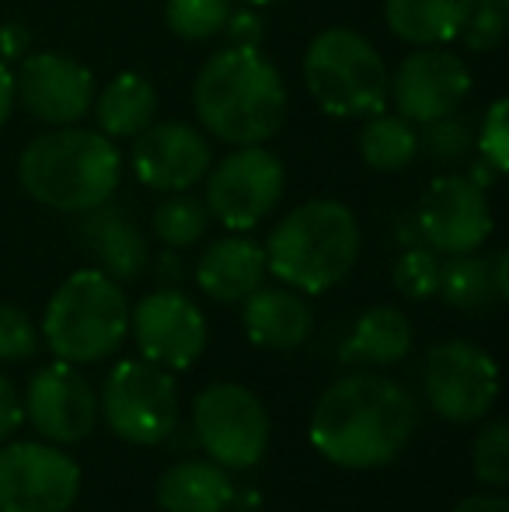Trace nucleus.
I'll list each match as a JSON object with an SVG mask.
<instances>
[{"mask_svg": "<svg viewBox=\"0 0 509 512\" xmlns=\"http://www.w3.org/2000/svg\"><path fill=\"white\" fill-rule=\"evenodd\" d=\"M419 405L391 377L349 373L335 380L311 411V446L335 467L374 471L412 443Z\"/></svg>", "mask_w": 509, "mask_h": 512, "instance_id": "f257e3e1", "label": "nucleus"}, {"mask_svg": "<svg viewBox=\"0 0 509 512\" xmlns=\"http://www.w3.org/2000/svg\"><path fill=\"white\" fill-rule=\"evenodd\" d=\"M192 108L210 136L234 147L265 143L286 119V84L258 49H220L192 84Z\"/></svg>", "mask_w": 509, "mask_h": 512, "instance_id": "f03ea898", "label": "nucleus"}, {"mask_svg": "<svg viewBox=\"0 0 509 512\" xmlns=\"http://www.w3.org/2000/svg\"><path fill=\"white\" fill-rule=\"evenodd\" d=\"M123 178L116 143L98 129L53 126L18 157V182L56 213H88L109 203Z\"/></svg>", "mask_w": 509, "mask_h": 512, "instance_id": "7ed1b4c3", "label": "nucleus"}, {"mask_svg": "<svg viewBox=\"0 0 509 512\" xmlns=\"http://www.w3.org/2000/svg\"><path fill=\"white\" fill-rule=\"evenodd\" d=\"M265 272L304 297L339 286L360 258V223L335 199H311L283 216L265 241Z\"/></svg>", "mask_w": 509, "mask_h": 512, "instance_id": "20e7f679", "label": "nucleus"}, {"mask_svg": "<svg viewBox=\"0 0 509 512\" xmlns=\"http://www.w3.org/2000/svg\"><path fill=\"white\" fill-rule=\"evenodd\" d=\"M129 335L123 286L102 269H81L53 293L42 314V342L56 359L74 366L102 363Z\"/></svg>", "mask_w": 509, "mask_h": 512, "instance_id": "39448f33", "label": "nucleus"}, {"mask_svg": "<svg viewBox=\"0 0 509 512\" xmlns=\"http://www.w3.org/2000/svg\"><path fill=\"white\" fill-rule=\"evenodd\" d=\"M387 67L377 46L353 28H325L304 56V81L332 119H367L387 108Z\"/></svg>", "mask_w": 509, "mask_h": 512, "instance_id": "423d86ee", "label": "nucleus"}, {"mask_svg": "<svg viewBox=\"0 0 509 512\" xmlns=\"http://www.w3.org/2000/svg\"><path fill=\"white\" fill-rule=\"evenodd\" d=\"M98 411L123 443L157 446L178 429V387L171 370L147 359H123L102 384Z\"/></svg>", "mask_w": 509, "mask_h": 512, "instance_id": "0eeeda50", "label": "nucleus"}, {"mask_svg": "<svg viewBox=\"0 0 509 512\" xmlns=\"http://www.w3.org/2000/svg\"><path fill=\"white\" fill-rule=\"evenodd\" d=\"M192 432L210 460L227 471H248L269 450L272 422L262 398L241 384H213L192 405Z\"/></svg>", "mask_w": 509, "mask_h": 512, "instance_id": "6e6552de", "label": "nucleus"}, {"mask_svg": "<svg viewBox=\"0 0 509 512\" xmlns=\"http://www.w3.org/2000/svg\"><path fill=\"white\" fill-rule=\"evenodd\" d=\"M286 189V171L262 143L238 147L206 171V213L231 234H248L279 206Z\"/></svg>", "mask_w": 509, "mask_h": 512, "instance_id": "1a4fd4ad", "label": "nucleus"}, {"mask_svg": "<svg viewBox=\"0 0 509 512\" xmlns=\"http://www.w3.org/2000/svg\"><path fill=\"white\" fill-rule=\"evenodd\" d=\"M426 401L440 418L454 425L482 422L499 398V366L482 345L447 338L433 345L422 366Z\"/></svg>", "mask_w": 509, "mask_h": 512, "instance_id": "9d476101", "label": "nucleus"}, {"mask_svg": "<svg viewBox=\"0 0 509 512\" xmlns=\"http://www.w3.org/2000/svg\"><path fill=\"white\" fill-rule=\"evenodd\" d=\"M81 495V467L56 443L0 450V512H67Z\"/></svg>", "mask_w": 509, "mask_h": 512, "instance_id": "9b49d317", "label": "nucleus"}, {"mask_svg": "<svg viewBox=\"0 0 509 512\" xmlns=\"http://www.w3.org/2000/svg\"><path fill=\"white\" fill-rule=\"evenodd\" d=\"M471 91V70L443 46H419L387 77V105L412 126L433 122L464 105Z\"/></svg>", "mask_w": 509, "mask_h": 512, "instance_id": "f8f14e48", "label": "nucleus"}, {"mask_svg": "<svg viewBox=\"0 0 509 512\" xmlns=\"http://www.w3.org/2000/svg\"><path fill=\"white\" fill-rule=\"evenodd\" d=\"M129 335L147 363L189 370L206 349V317L182 290L161 286L129 310Z\"/></svg>", "mask_w": 509, "mask_h": 512, "instance_id": "ddd939ff", "label": "nucleus"}, {"mask_svg": "<svg viewBox=\"0 0 509 512\" xmlns=\"http://www.w3.org/2000/svg\"><path fill=\"white\" fill-rule=\"evenodd\" d=\"M21 401H25V418L35 425V432L56 446L81 443L95 432L98 394L74 363L56 359L35 370Z\"/></svg>", "mask_w": 509, "mask_h": 512, "instance_id": "4468645a", "label": "nucleus"}, {"mask_svg": "<svg viewBox=\"0 0 509 512\" xmlns=\"http://www.w3.org/2000/svg\"><path fill=\"white\" fill-rule=\"evenodd\" d=\"M14 102L46 126H77L95 105V77L81 60L63 53H28L18 60Z\"/></svg>", "mask_w": 509, "mask_h": 512, "instance_id": "2eb2a0df", "label": "nucleus"}, {"mask_svg": "<svg viewBox=\"0 0 509 512\" xmlns=\"http://www.w3.org/2000/svg\"><path fill=\"white\" fill-rule=\"evenodd\" d=\"M415 227L436 255H471L492 234L489 199L464 175H443L422 196Z\"/></svg>", "mask_w": 509, "mask_h": 512, "instance_id": "dca6fc26", "label": "nucleus"}, {"mask_svg": "<svg viewBox=\"0 0 509 512\" xmlns=\"http://www.w3.org/2000/svg\"><path fill=\"white\" fill-rule=\"evenodd\" d=\"M213 150L189 122H150L133 136V171L154 192H189L206 178Z\"/></svg>", "mask_w": 509, "mask_h": 512, "instance_id": "f3484780", "label": "nucleus"}, {"mask_svg": "<svg viewBox=\"0 0 509 512\" xmlns=\"http://www.w3.org/2000/svg\"><path fill=\"white\" fill-rule=\"evenodd\" d=\"M77 237L95 255L98 269L116 279V283H133L147 269V237H143V230L136 227V220L126 209L112 203L88 209V213H81V223H77Z\"/></svg>", "mask_w": 509, "mask_h": 512, "instance_id": "a211bd4d", "label": "nucleus"}, {"mask_svg": "<svg viewBox=\"0 0 509 512\" xmlns=\"http://www.w3.org/2000/svg\"><path fill=\"white\" fill-rule=\"evenodd\" d=\"M245 335L258 349L290 352L311 338L314 331V310L304 300V293L290 286H258L245 297Z\"/></svg>", "mask_w": 509, "mask_h": 512, "instance_id": "6ab92c4d", "label": "nucleus"}, {"mask_svg": "<svg viewBox=\"0 0 509 512\" xmlns=\"http://www.w3.org/2000/svg\"><path fill=\"white\" fill-rule=\"evenodd\" d=\"M265 279V251L258 248L252 237L227 234L213 241L199 255L196 283L217 304H238L248 293H255Z\"/></svg>", "mask_w": 509, "mask_h": 512, "instance_id": "aec40b11", "label": "nucleus"}, {"mask_svg": "<svg viewBox=\"0 0 509 512\" xmlns=\"http://www.w3.org/2000/svg\"><path fill=\"white\" fill-rule=\"evenodd\" d=\"M238 488L217 460H178L157 478L154 499L164 512H224Z\"/></svg>", "mask_w": 509, "mask_h": 512, "instance_id": "412c9836", "label": "nucleus"}, {"mask_svg": "<svg viewBox=\"0 0 509 512\" xmlns=\"http://www.w3.org/2000/svg\"><path fill=\"white\" fill-rule=\"evenodd\" d=\"M415 335L398 307H370L353 321L339 359L353 366H394L412 352Z\"/></svg>", "mask_w": 509, "mask_h": 512, "instance_id": "4be33fe9", "label": "nucleus"}, {"mask_svg": "<svg viewBox=\"0 0 509 512\" xmlns=\"http://www.w3.org/2000/svg\"><path fill=\"white\" fill-rule=\"evenodd\" d=\"M471 0H384V21L401 42L447 46L461 35Z\"/></svg>", "mask_w": 509, "mask_h": 512, "instance_id": "5701e85b", "label": "nucleus"}, {"mask_svg": "<svg viewBox=\"0 0 509 512\" xmlns=\"http://www.w3.org/2000/svg\"><path fill=\"white\" fill-rule=\"evenodd\" d=\"M98 133L109 140H133L157 119V91L147 77L119 74L95 95Z\"/></svg>", "mask_w": 509, "mask_h": 512, "instance_id": "b1692460", "label": "nucleus"}, {"mask_svg": "<svg viewBox=\"0 0 509 512\" xmlns=\"http://www.w3.org/2000/svg\"><path fill=\"white\" fill-rule=\"evenodd\" d=\"M419 154V133L408 119H401L398 112H377L363 119L360 129V157L363 164H370L374 171H405Z\"/></svg>", "mask_w": 509, "mask_h": 512, "instance_id": "393cba45", "label": "nucleus"}, {"mask_svg": "<svg viewBox=\"0 0 509 512\" xmlns=\"http://www.w3.org/2000/svg\"><path fill=\"white\" fill-rule=\"evenodd\" d=\"M436 297H443V304L457 310H478L489 307L496 300L489 279V262L471 255H450L447 262H440V286H436Z\"/></svg>", "mask_w": 509, "mask_h": 512, "instance_id": "a878e982", "label": "nucleus"}, {"mask_svg": "<svg viewBox=\"0 0 509 512\" xmlns=\"http://www.w3.org/2000/svg\"><path fill=\"white\" fill-rule=\"evenodd\" d=\"M150 227L164 248L185 251L203 241V234L210 230V213L189 192H168V199H161L150 216Z\"/></svg>", "mask_w": 509, "mask_h": 512, "instance_id": "bb28decb", "label": "nucleus"}, {"mask_svg": "<svg viewBox=\"0 0 509 512\" xmlns=\"http://www.w3.org/2000/svg\"><path fill=\"white\" fill-rule=\"evenodd\" d=\"M231 0H168L164 4V21L178 39L206 42L224 32L231 18Z\"/></svg>", "mask_w": 509, "mask_h": 512, "instance_id": "cd10ccee", "label": "nucleus"}, {"mask_svg": "<svg viewBox=\"0 0 509 512\" xmlns=\"http://www.w3.org/2000/svg\"><path fill=\"white\" fill-rule=\"evenodd\" d=\"M475 147V133H471V122L461 112L440 115L433 122H422L419 133V150H426L433 161L440 164H454L464 161Z\"/></svg>", "mask_w": 509, "mask_h": 512, "instance_id": "c85d7f7f", "label": "nucleus"}, {"mask_svg": "<svg viewBox=\"0 0 509 512\" xmlns=\"http://www.w3.org/2000/svg\"><path fill=\"white\" fill-rule=\"evenodd\" d=\"M471 471L485 488L509 485V425L489 422L471 443Z\"/></svg>", "mask_w": 509, "mask_h": 512, "instance_id": "c756f323", "label": "nucleus"}, {"mask_svg": "<svg viewBox=\"0 0 509 512\" xmlns=\"http://www.w3.org/2000/svg\"><path fill=\"white\" fill-rule=\"evenodd\" d=\"M394 286H398L408 300L436 297V286H440V255H436L429 244H412V248H405L398 262H394Z\"/></svg>", "mask_w": 509, "mask_h": 512, "instance_id": "7c9ffc66", "label": "nucleus"}, {"mask_svg": "<svg viewBox=\"0 0 509 512\" xmlns=\"http://www.w3.org/2000/svg\"><path fill=\"white\" fill-rule=\"evenodd\" d=\"M509 28V0H471L468 21H464L457 39L471 49V53H492L503 46Z\"/></svg>", "mask_w": 509, "mask_h": 512, "instance_id": "2f4dec72", "label": "nucleus"}, {"mask_svg": "<svg viewBox=\"0 0 509 512\" xmlns=\"http://www.w3.org/2000/svg\"><path fill=\"white\" fill-rule=\"evenodd\" d=\"M39 328L35 321L14 304H0V359L4 363H25L39 352Z\"/></svg>", "mask_w": 509, "mask_h": 512, "instance_id": "473e14b6", "label": "nucleus"}, {"mask_svg": "<svg viewBox=\"0 0 509 512\" xmlns=\"http://www.w3.org/2000/svg\"><path fill=\"white\" fill-rule=\"evenodd\" d=\"M506 115H509V102L499 98V102L489 105L482 119V129H478V140L475 147L482 150V161H489L499 175L509 171V126H506Z\"/></svg>", "mask_w": 509, "mask_h": 512, "instance_id": "72a5a7b5", "label": "nucleus"}, {"mask_svg": "<svg viewBox=\"0 0 509 512\" xmlns=\"http://www.w3.org/2000/svg\"><path fill=\"white\" fill-rule=\"evenodd\" d=\"M220 35H227V42H231L234 49H258L262 46L265 25L255 11L245 7V11H231V18H227V25Z\"/></svg>", "mask_w": 509, "mask_h": 512, "instance_id": "f704fd0d", "label": "nucleus"}, {"mask_svg": "<svg viewBox=\"0 0 509 512\" xmlns=\"http://www.w3.org/2000/svg\"><path fill=\"white\" fill-rule=\"evenodd\" d=\"M21 422H25V401H21L18 387L11 380L0 377V443L7 436H14L21 429Z\"/></svg>", "mask_w": 509, "mask_h": 512, "instance_id": "c9c22d12", "label": "nucleus"}, {"mask_svg": "<svg viewBox=\"0 0 509 512\" xmlns=\"http://www.w3.org/2000/svg\"><path fill=\"white\" fill-rule=\"evenodd\" d=\"M32 49V32L21 21H4L0 25V63H18Z\"/></svg>", "mask_w": 509, "mask_h": 512, "instance_id": "e433bc0d", "label": "nucleus"}, {"mask_svg": "<svg viewBox=\"0 0 509 512\" xmlns=\"http://www.w3.org/2000/svg\"><path fill=\"white\" fill-rule=\"evenodd\" d=\"M157 283L168 286V290H178V286L185 283V262L175 248H168L157 258Z\"/></svg>", "mask_w": 509, "mask_h": 512, "instance_id": "4c0bfd02", "label": "nucleus"}, {"mask_svg": "<svg viewBox=\"0 0 509 512\" xmlns=\"http://www.w3.org/2000/svg\"><path fill=\"white\" fill-rule=\"evenodd\" d=\"M489 279H492L496 300H506L509 297V255L506 251H496V258L489 262Z\"/></svg>", "mask_w": 509, "mask_h": 512, "instance_id": "58836bf2", "label": "nucleus"}, {"mask_svg": "<svg viewBox=\"0 0 509 512\" xmlns=\"http://www.w3.org/2000/svg\"><path fill=\"white\" fill-rule=\"evenodd\" d=\"M454 512H509V502L503 495H468L464 502H457Z\"/></svg>", "mask_w": 509, "mask_h": 512, "instance_id": "ea45409f", "label": "nucleus"}, {"mask_svg": "<svg viewBox=\"0 0 509 512\" xmlns=\"http://www.w3.org/2000/svg\"><path fill=\"white\" fill-rule=\"evenodd\" d=\"M11 108H14V74L7 63H0V126L11 119Z\"/></svg>", "mask_w": 509, "mask_h": 512, "instance_id": "a19ab883", "label": "nucleus"}, {"mask_svg": "<svg viewBox=\"0 0 509 512\" xmlns=\"http://www.w3.org/2000/svg\"><path fill=\"white\" fill-rule=\"evenodd\" d=\"M464 178H468L471 185H478V189H482V192H489L492 185H496L503 175H499V171L492 168L489 161H475V164H471V168H468V175H464Z\"/></svg>", "mask_w": 509, "mask_h": 512, "instance_id": "79ce46f5", "label": "nucleus"}, {"mask_svg": "<svg viewBox=\"0 0 509 512\" xmlns=\"http://www.w3.org/2000/svg\"><path fill=\"white\" fill-rule=\"evenodd\" d=\"M245 4H258V7H265V4H279V0H245Z\"/></svg>", "mask_w": 509, "mask_h": 512, "instance_id": "37998d69", "label": "nucleus"}]
</instances>
